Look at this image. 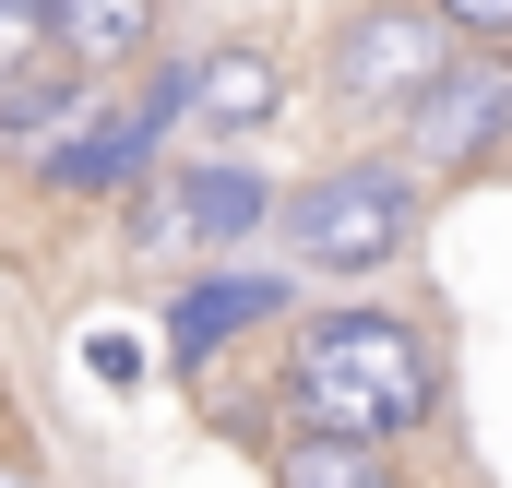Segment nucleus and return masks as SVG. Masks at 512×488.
Here are the masks:
<instances>
[{"mask_svg":"<svg viewBox=\"0 0 512 488\" xmlns=\"http://www.w3.org/2000/svg\"><path fill=\"white\" fill-rule=\"evenodd\" d=\"M298 405H310V441L370 453V441H393V429L429 417V346H417L405 322H382V310L322 322V334L298 346Z\"/></svg>","mask_w":512,"mask_h":488,"instance_id":"f257e3e1","label":"nucleus"},{"mask_svg":"<svg viewBox=\"0 0 512 488\" xmlns=\"http://www.w3.org/2000/svg\"><path fill=\"white\" fill-rule=\"evenodd\" d=\"M405 227H417V191H405L393 167H346V179H322V191L298 203V250H310L322 274H370V262H393Z\"/></svg>","mask_w":512,"mask_h":488,"instance_id":"f03ea898","label":"nucleus"},{"mask_svg":"<svg viewBox=\"0 0 512 488\" xmlns=\"http://www.w3.org/2000/svg\"><path fill=\"white\" fill-rule=\"evenodd\" d=\"M441 72H453V24L417 12V0H405V12H358V24L334 36V84L370 96V108H417Z\"/></svg>","mask_w":512,"mask_h":488,"instance_id":"7ed1b4c3","label":"nucleus"},{"mask_svg":"<svg viewBox=\"0 0 512 488\" xmlns=\"http://www.w3.org/2000/svg\"><path fill=\"white\" fill-rule=\"evenodd\" d=\"M251 215H262V179H251V167H179V179L143 203V239H155V250H227Z\"/></svg>","mask_w":512,"mask_h":488,"instance_id":"20e7f679","label":"nucleus"},{"mask_svg":"<svg viewBox=\"0 0 512 488\" xmlns=\"http://www.w3.org/2000/svg\"><path fill=\"white\" fill-rule=\"evenodd\" d=\"M405 120H417V155H477V143L512 120V72H465V60H453Z\"/></svg>","mask_w":512,"mask_h":488,"instance_id":"39448f33","label":"nucleus"},{"mask_svg":"<svg viewBox=\"0 0 512 488\" xmlns=\"http://www.w3.org/2000/svg\"><path fill=\"white\" fill-rule=\"evenodd\" d=\"M48 48L60 72H120L155 48V0H48Z\"/></svg>","mask_w":512,"mask_h":488,"instance_id":"423d86ee","label":"nucleus"},{"mask_svg":"<svg viewBox=\"0 0 512 488\" xmlns=\"http://www.w3.org/2000/svg\"><path fill=\"white\" fill-rule=\"evenodd\" d=\"M262 310H274V286H262V274H239V286H191V298H179V346H215V334L262 322Z\"/></svg>","mask_w":512,"mask_h":488,"instance_id":"0eeeda50","label":"nucleus"},{"mask_svg":"<svg viewBox=\"0 0 512 488\" xmlns=\"http://www.w3.org/2000/svg\"><path fill=\"white\" fill-rule=\"evenodd\" d=\"M191 96H203V120H274V72H262L251 48H227V60H215Z\"/></svg>","mask_w":512,"mask_h":488,"instance_id":"6e6552de","label":"nucleus"},{"mask_svg":"<svg viewBox=\"0 0 512 488\" xmlns=\"http://www.w3.org/2000/svg\"><path fill=\"white\" fill-rule=\"evenodd\" d=\"M131 155H143V120H108V131H84L72 155H48V179L96 191V179H131Z\"/></svg>","mask_w":512,"mask_h":488,"instance_id":"1a4fd4ad","label":"nucleus"},{"mask_svg":"<svg viewBox=\"0 0 512 488\" xmlns=\"http://www.w3.org/2000/svg\"><path fill=\"white\" fill-rule=\"evenodd\" d=\"M72 84H84V72H48V84L12 72V84H0V131H60L72 120Z\"/></svg>","mask_w":512,"mask_h":488,"instance_id":"9d476101","label":"nucleus"},{"mask_svg":"<svg viewBox=\"0 0 512 488\" xmlns=\"http://www.w3.org/2000/svg\"><path fill=\"white\" fill-rule=\"evenodd\" d=\"M286 488H393L370 453H346V441H298L286 453Z\"/></svg>","mask_w":512,"mask_h":488,"instance_id":"9b49d317","label":"nucleus"},{"mask_svg":"<svg viewBox=\"0 0 512 488\" xmlns=\"http://www.w3.org/2000/svg\"><path fill=\"white\" fill-rule=\"evenodd\" d=\"M36 36H48V0H0V84L36 72Z\"/></svg>","mask_w":512,"mask_h":488,"instance_id":"f8f14e48","label":"nucleus"},{"mask_svg":"<svg viewBox=\"0 0 512 488\" xmlns=\"http://www.w3.org/2000/svg\"><path fill=\"white\" fill-rule=\"evenodd\" d=\"M453 36H512V0H429Z\"/></svg>","mask_w":512,"mask_h":488,"instance_id":"ddd939ff","label":"nucleus"},{"mask_svg":"<svg viewBox=\"0 0 512 488\" xmlns=\"http://www.w3.org/2000/svg\"><path fill=\"white\" fill-rule=\"evenodd\" d=\"M0 488H36V477H12V465H0Z\"/></svg>","mask_w":512,"mask_h":488,"instance_id":"4468645a","label":"nucleus"}]
</instances>
